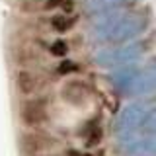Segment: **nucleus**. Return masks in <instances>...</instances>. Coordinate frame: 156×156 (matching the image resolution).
<instances>
[{
	"instance_id": "nucleus-10",
	"label": "nucleus",
	"mask_w": 156,
	"mask_h": 156,
	"mask_svg": "<svg viewBox=\"0 0 156 156\" xmlns=\"http://www.w3.org/2000/svg\"><path fill=\"white\" fill-rule=\"evenodd\" d=\"M37 156H55V154H37Z\"/></svg>"
},
{
	"instance_id": "nucleus-7",
	"label": "nucleus",
	"mask_w": 156,
	"mask_h": 156,
	"mask_svg": "<svg viewBox=\"0 0 156 156\" xmlns=\"http://www.w3.org/2000/svg\"><path fill=\"white\" fill-rule=\"evenodd\" d=\"M100 139H101V131H100V129L92 131V136L88 139V146H96L98 143H100Z\"/></svg>"
},
{
	"instance_id": "nucleus-2",
	"label": "nucleus",
	"mask_w": 156,
	"mask_h": 156,
	"mask_svg": "<svg viewBox=\"0 0 156 156\" xmlns=\"http://www.w3.org/2000/svg\"><path fill=\"white\" fill-rule=\"evenodd\" d=\"M57 146V140L51 135L41 133V131H26V133L20 135V148L26 156H37L43 154L47 150H53Z\"/></svg>"
},
{
	"instance_id": "nucleus-5",
	"label": "nucleus",
	"mask_w": 156,
	"mask_h": 156,
	"mask_svg": "<svg viewBox=\"0 0 156 156\" xmlns=\"http://www.w3.org/2000/svg\"><path fill=\"white\" fill-rule=\"evenodd\" d=\"M72 26H74V20H70L66 16H57V18L51 20V27L55 29V31H61V33H65L66 29H70Z\"/></svg>"
},
{
	"instance_id": "nucleus-9",
	"label": "nucleus",
	"mask_w": 156,
	"mask_h": 156,
	"mask_svg": "<svg viewBox=\"0 0 156 156\" xmlns=\"http://www.w3.org/2000/svg\"><path fill=\"white\" fill-rule=\"evenodd\" d=\"M68 156H80V154H76L74 150H68Z\"/></svg>"
},
{
	"instance_id": "nucleus-11",
	"label": "nucleus",
	"mask_w": 156,
	"mask_h": 156,
	"mask_svg": "<svg viewBox=\"0 0 156 156\" xmlns=\"http://www.w3.org/2000/svg\"><path fill=\"white\" fill-rule=\"evenodd\" d=\"M84 156H92V154H84Z\"/></svg>"
},
{
	"instance_id": "nucleus-4",
	"label": "nucleus",
	"mask_w": 156,
	"mask_h": 156,
	"mask_svg": "<svg viewBox=\"0 0 156 156\" xmlns=\"http://www.w3.org/2000/svg\"><path fill=\"white\" fill-rule=\"evenodd\" d=\"M12 58L18 62L20 66L27 68V66H33L35 62L41 61V55H39L37 49H27V47H16L12 51Z\"/></svg>"
},
{
	"instance_id": "nucleus-3",
	"label": "nucleus",
	"mask_w": 156,
	"mask_h": 156,
	"mask_svg": "<svg viewBox=\"0 0 156 156\" xmlns=\"http://www.w3.org/2000/svg\"><path fill=\"white\" fill-rule=\"evenodd\" d=\"M43 76L39 74L37 70H31V68H22V70L16 72V90L22 94L23 98H31L35 96L39 90L43 88Z\"/></svg>"
},
{
	"instance_id": "nucleus-8",
	"label": "nucleus",
	"mask_w": 156,
	"mask_h": 156,
	"mask_svg": "<svg viewBox=\"0 0 156 156\" xmlns=\"http://www.w3.org/2000/svg\"><path fill=\"white\" fill-rule=\"evenodd\" d=\"M61 6H62V10H66V12H72V10H74V2H72V0H61Z\"/></svg>"
},
{
	"instance_id": "nucleus-1",
	"label": "nucleus",
	"mask_w": 156,
	"mask_h": 156,
	"mask_svg": "<svg viewBox=\"0 0 156 156\" xmlns=\"http://www.w3.org/2000/svg\"><path fill=\"white\" fill-rule=\"evenodd\" d=\"M20 119L29 129H37L49 119V101L45 98H26L20 104Z\"/></svg>"
},
{
	"instance_id": "nucleus-6",
	"label": "nucleus",
	"mask_w": 156,
	"mask_h": 156,
	"mask_svg": "<svg viewBox=\"0 0 156 156\" xmlns=\"http://www.w3.org/2000/svg\"><path fill=\"white\" fill-rule=\"evenodd\" d=\"M49 51H51L53 57H66V53H68V43L65 41V39H57V41L51 43Z\"/></svg>"
}]
</instances>
